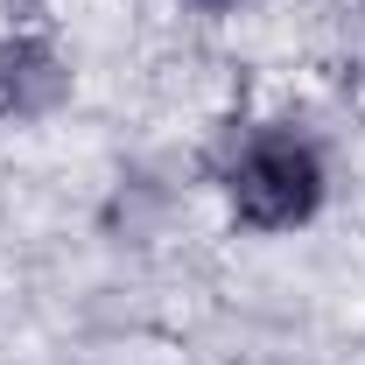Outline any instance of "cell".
I'll use <instances>...</instances> for the list:
<instances>
[{
    "label": "cell",
    "mask_w": 365,
    "mask_h": 365,
    "mask_svg": "<svg viewBox=\"0 0 365 365\" xmlns=\"http://www.w3.org/2000/svg\"><path fill=\"white\" fill-rule=\"evenodd\" d=\"M63 98H71V63L43 36L0 43V120H49Z\"/></svg>",
    "instance_id": "2"
},
{
    "label": "cell",
    "mask_w": 365,
    "mask_h": 365,
    "mask_svg": "<svg viewBox=\"0 0 365 365\" xmlns=\"http://www.w3.org/2000/svg\"><path fill=\"white\" fill-rule=\"evenodd\" d=\"M182 7H197V14H232L239 0H182Z\"/></svg>",
    "instance_id": "3"
},
{
    "label": "cell",
    "mask_w": 365,
    "mask_h": 365,
    "mask_svg": "<svg viewBox=\"0 0 365 365\" xmlns=\"http://www.w3.org/2000/svg\"><path fill=\"white\" fill-rule=\"evenodd\" d=\"M7 7H36V0H7Z\"/></svg>",
    "instance_id": "4"
},
{
    "label": "cell",
    "mask_w": 365,
    "mask_h": 365,
    "mask_svg": "<svg viewBox=\"0 0 365 365\" xmlns=\"http://www.w3.org/2000/svg\"><path fill=\"white\" fill-rule=\"evenodd\" d=\"M232 218L246 232H295L317 218L323 204V155L295 127H267L239 148V162L225 169Z\"/></svg>",
    "instance_id": "1"
}]
</instances>
